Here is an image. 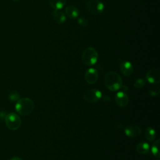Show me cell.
<instances>
[{
    "instance_id": "obj_12",
    "label": "cell",
    "mask_w": 160,
    "mask_h": 160,
    "mask_svg": "<svg viewBox=\"0 0 160 160\" xmlns=\"http://www.w3.org/2000/svg\"><path fill=\"white\" fill-rule=\"evenodd\" d=\"M52 16L54 22L58 24H62L66 19L64 13L59 9L54 10L52 12Z\"/></svg>"
},
{
    "instance_id": "obj_2",
    "label": "cell",
    "mask_w": 160,
    "mask_h": 160,
    "mask_svg": "<svg viewBox=\"0 0 160 160\" xmlns=\"http://www.w3.org/2000/svg\"><path fill=\"white\" fill-rule=\"evenodd\" d=\"M34 108V102L28 98L19 99L16 104V111L21 115L27 116L32 112Z\"/></svg>"
},
{
    "instance_id": "obj_22",
    "label": "cell",
    "mask_w": 160,
    "mask_h": 160,
    "mask_svg": "<svg viewBox=\"0 0 160 160\" xmlns=\"http://www.w3.org/2000/svg\"><path fill=\"white\" fill-rule=\"evenodd\" d=\"M6 116V114L4 112H0V118L1 119H3V118L5 119Z\"/></svg>"
},
{
    "instance_id": "obj_1",
    "label": "cell",
    "mask_w": 160,
    "mask_h": 160,
    "mask_svg": "<svg viewBox=\"0 0 160 160\" xmlns=\"http://www.w3.org/2000/svg\"><path fill=\"white\" fill-rule=\"evenodd\" d=\"M104 84L110 91H115L121 89L122 81L119 74L114 71H109L104 76Z\"/></svg>"
},
{
    "instance_id": "obj_9",
    "label": "cell",
    "mask_w": 160,
    "mask_h": 160,
    "mask_svg": "<svg viewBox=\"0 0 160 160\" xmlns=\"http://www.w3.org/2000/svg\"><path fill=\"white\" fill-rule=\"evenodd\" d=\"M121 72L126 76H131L134 71V68L132 64L128 61H122L119 64Z\"/></svg>"
},
{
    "instance_id": "obj_18",
    "label": "cell",
    "mask_w": 160,
    "mask_h": 160,
    "mask_svg": "<svg viewBox=\"0 0 160 160\" xmlns=\"http://www.w3.org/2000/svg\"><path fill=\"white\" fill-rule=\"evenodd\" d=\"M149 94L152 96H156L160 92V88L158 85H155L152 86L149 91Z\"/></svg>"
},
{
    "instance_id": "obj_21",
    "label": "cell",
    "mask_w": 160,
    "mask_h": 160,
    "mask_svg": "<svg viewBox=\"0 0 160 160\" xmlns=\"http://www.w3.org/2000/svg\"><path fill=\"white\" fill-rule=\"evenodd\" d=\"M19 95L18 92H11L9 95V99L11 101H16L17 100L19 99Z\"/></svg>"
},
{
    "instance_id": "obj_14",
    "label": "cell",
    "mask_w": 160,
    "mask_h": 160,
    "mask_svg": "<svg viewBox=\"0 0 160 160\" xmlns=\"http://www.w3.org/2000/svg\"><path fill=\"white\" fill-rule=\"evenodd\" d=\"M66 0H49V3L51 7L54 9H62L65 5Z\"/></svg>"
},
{
    "instance_id": "obj_7",
    "label": "cell",
    "mask_w": 160,
    "mask_h": 160,
    "mask_svg": "<svg viewBox=\"0 0 160 160\" xmlns=\"http://www.w3.org/2000/svg\"><path fill=\"white\" fill-rule=\"evenodd\" d=\"M146 79L151 84H158L160 82L159 71L158 69L152 68L149 69L146 75Z\"/></svg>"
},
{
    "instance_id": "obj_8",
    "label": "cell",
    "mask_w": 160,
    "mask_h": 160,
    "mask_svg": "<svg viewBox=\"0 0 160 160\" xmlns=\"http://www.w3.org/2000/svg\"><path fill=\"white\" fill-rule=\"evenodd\" d=\"M85 81L88 84H94L98 79V72L94 68L88 69L84 74Z\"/></svg>"
},
{
    "instance_id": "obj_19",
    "label": "cell",
    "mask_w": 160,
    "mask_h": 160,
    "mask_svg": "<svg viewBox=\"0 0 160 160\" xmlns=\"http://www.w3.org/2000/svg\"><path fill=\"white\" fill-rule=\"evenodd\" d=\"M78 24L82 28H86L89 25V21L87 19L81 17L78 19Z\"/></svg>"
},
{
    "instance_id": "obj_5",
    "label": "cell",
    "mask_w": 160,
    "mask_h": 160,
    "mask_svg": "<svg viewBox=\"0 0 160 160\" xmlns=\"http://www.w3.org/2000/svg\"><path fill=\"white\" fill-rule=\"evenodd\" d=\"M86 7L87 10L94 15L101 14L104 9V3L100 0H88L86 2Z\"/></svg>"
},
{
    "instance_id": "obj_15",
    "label": "cell",
    "mask_w": 160,
    "mask_h": 160,
    "mask_svg": "<svg viewBox=\"0 0 160 160\" xmlns=\"http://www.w3.org/2000/svg\"><path fill=\"white\" fill-rule=\"evenodd\" d=\"M136 149L139 154H146L149 151V146L147 142H141L138 144Z\"/></svg>"
},
{
    "instance_id": "obj_13",
    "label": "cell",
    "mask_w": 160,
    "mask_h": 160,
    "mask_svg": "<svg viewBox=\"0 0 160 160\" xmlns=\"http://www.w3.org/2000/svg\"><path fill=\"white\" fill-rule=\"evenodd\" d=\"M65 12L67 16L72 19H76L79 14V11L78 9L73 5L67 6L65 8Z\"/></svg>"
},
{
    "instance_id": "obj_24",
    "label": "cell",
    "mask_w": 160,
    "mask_h": 160,
    "mask_svg": "<svg viewBox=\"0 0 160 160\" xmlns=\"http://www.w3.org/2000/svg\"><path fill=\"white\" fill-rule=\"evenodd\" d=\"M12 1H18L19 0H12Z\"/></svg>"
},
{
    "instance_id": "obj_6",
    "label": "cell",
    "mask_w": 160,
    "mask_h": 160,
    "mask_svg": "<svg viewBox=\"0 0 160 160\" xmlns=\"http://www.w3.org/2000/svg\"><path fill=\"white\" fill-rule=\"evenodd\" d=\"M101 92L98 89H91L88 90L84 94V99L88 102H96L98 101L101 98Z\"/></svg>"
},
{
    "instance_id": "obj_10",
    "label": "cell",
    "mask_w": 160,
    "mask_h": 160,
    "mask_svg": "<svg viewBox=\"0 0 160 160\" xmlns=\"http://www.w3.org/2000/svg\"><path fill=\"white\" fill-rule=\"evenodd\" d=\"M116 103L120 107H125L129 102V98L127 94L123 91L118 92L115 96Z\"/></svg>"
},
{
    "instance_id": "obj_4",
    "label": "cell",
    "mask_w": 160,
    "mask_h": 160,
    "mask_svg": "<svg viewBox=\"0 0 160 160\" xmlns=\"http://www.w3.org/2000/svg\"><path fill=\"white\" fill-rule=\"evenodd\" d=\"M5 123L6 126L11 130H17L21 125V119L19 116L14 113L10 112L5 117Z\"/></svg>"
},
{
    "instance_id": "obj_11",
    "label": "cell",
    "mask_w": 160,
    "mask_h": 160,
    "mask_svg": "<svg viewBox=\"0 0 160 160\" xmlns=\"http://www.w3.org/2000/svg\"><path fill=\"white\" fill-rule=\"evenodd\" d=\"M125 134L131 138L138 137L141 133V129L136 125H130L127 126L124 130Z\"/></svg>"
},
{
    "instance_id": "obj_17",
    "label": "cell",
    "mask_w": 160,
    "mask_h": 160,
    "mask_svg": "<svg viewBox=\"0 0 160 160\" xmlns=\"http://www.w3.org/2000/svg\"><path fill=\"white\" fill-rule=\"evenodd\" d=\"M159 139H158L155 141L154 142H153L152 147H151V152L152 154L156 157L159 158L160 157V152H159Z\"/></svg>"
},
{
    "instance_id": "obj_16",
    "label": "cell",
    "mask_w": 160,
    "mask_h": 160,
    "mask_svg": "<svg viewBox=\"0 0 160 160\" xmlns=\"http://www.w3.org/2000/svg\"><path fill=\"white\" fill-rule=\"evenodd\" d=\"M144 136L148 141H152L156 137V131L151 127H148L146 129Z\"/></svg>"
},
{
    "instance_id": "obj_3",
    "label": "cell",
    "mask_w": 160,
    "mask_h": 160,
    "mask_svg": "<svg viewBox=\"0 0 160 160\" xmlns=\"http://www.w3.org/2000/svg\"><path fill=\"white\" fill-rule=\"evenodd\" d=\"M82 62L86 66H92L98 59V52L93 47H88L82 52L81 56Z\"/></svg>"
},
{
    "instance_id": "obj_23",
    "label": "cell",
    "mask_w": 160,
    "mask_h": 160,
    "mask_svg": "<svg viewBox=\"0 0 160 160\" xmlns=\"http://www.w3.org/2000/svg\"><path fill=\"white\" fill-rule=\"evenodd\" d=\"M10 160H22V159L21 158H19V157H13V158H12Z\"/></svg>"
},
{
    "instance_id": "obj_25",
    "label": "cell",
    "mask_w": 160,
    "mask_h": 160,
    "mask_svg": "<svg viewBox=\"0 0 160 160\" xmlns=\"http://www.w3.org/2000/svg\"><path fill=\"white\" fill-rule=\"evenodd\" d=\"M158 160H159V159H158Z\"/></svg>"
},
{
    "instance_id": "obj_20",
    "label": "cell",
    "mask_w": 160,
    "mask_h": 160,
    "mask_svg": "<svg viewBox=\"0 0 160 160\" xmlns=\"http://www.w3.org/2000/svg\"><path fill=\"white\" fill-rule=\"evenodd\" d=\"M146 84L145 81L143 79H138L134 83V86L136 88H141Z\"/></svg>"
}]
</instances>
